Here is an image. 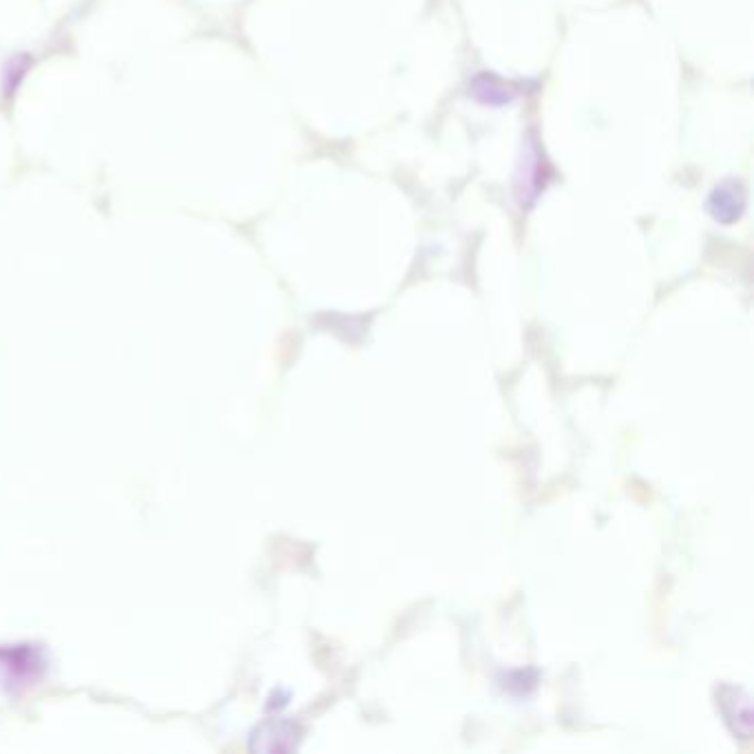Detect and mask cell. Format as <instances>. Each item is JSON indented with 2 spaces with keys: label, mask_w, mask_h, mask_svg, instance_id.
Listing matches in <instances>:
<instances>
[{
  "label": "cell",
  "mask_w": 754,
  "mask_h": 754,
  "mask_svg": "<svg viewBox=\"0 0 754 754\" xmlns=\"http://www.w3.org/2000/svg\"><path fill=\"white\" fill-rule=\"evenodd\" d=\"M717 706L732 735L750 739L752 735V699L741 686L724 684L717 690Z\"/></svg>",
  "instance_id": "6da1fadb"
},
{
  "label": "cell",
  "mask_w": 754,
  "mask_h": 754,
  "mask_svg": "<svg viewBox=\"0 0 754 754\" xmlns=\"http://www.w3.org/2000/svg\"><path fill=\"white\" fill-rule=\"evenodd\" d=\"M708 211L719 224H735L746 211V191L737 180H728L712 191Z\"/></svg>",
  "instance_id": "7a4b0ae2"
},
{
  "label": "cell",
  "mask_w": 754,
  "mask_h": 754,
  "mask_svg": "<svg viewBox=\"0 0 754 754\" xmlns=\"http://www.w3.org/2000/svg\"><path fill=\"white\" fill-rule=\"evenodd\" d=\"M471 93H474V98L478 102L489 104V107H502V104H509L520 96L522 85L502 80L494 76V73H478V76L471 80Z\"/></svg>",
  "instance_id": "3957f363"
},
{
  "label": "cell",
  "mask_w": 754,
  "mask_h": 754,
  "mask_svg": "<svg viewBox=\"0 0 754 754\" xmlns=\"http://www.w3.org/2000/svg\"><path fill=\"white\" fill-rule=\"evenodd\" d=\"M264 743H261V750H292L297 748L299 741V728L295 724H288V721H281V724H272L264 728Z\"/></svg>",
  "instance_id": "277c9868"
}]
</instances>
